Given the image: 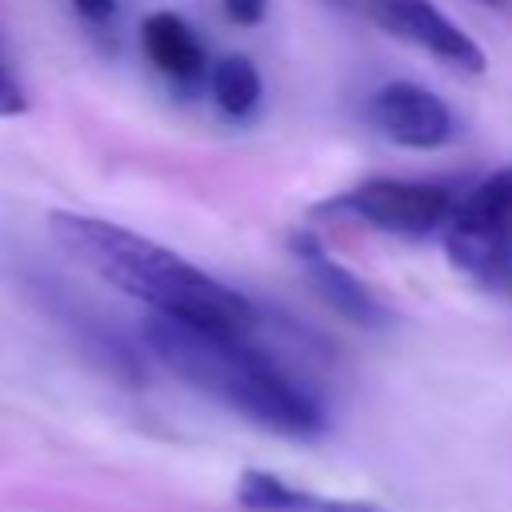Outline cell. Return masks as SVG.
Instances as JSON below:
<instances>
[{
	"mask_svg": "<svg viewBox=\"0 0 512 512\" xmlns=\"http://www.w3.org/2000/svg\"><path fill=\"white\" fill-rule=\"evenodd\" d=\"M48 232L72 260H80L104 284L148 304L152 316L224 336H248L256 328V308L248 296L132 228L56 208L48 212Z\"/></svg>",
	"mask_w": 512,
	"mask_h": 512,
	"instance_id": "6da1fadb",
	"label": "cell"
},
{
	"mask_svg": "<svg viewBox=\"0 0 512 512\" xmlns=\"http://www.w3.org/2000/svg\"><path fill=\"white\" fill-rule=\"evenodd\" d=\"M144 344L172 376L268 432L316 436L324 428V408L316 396L300 388L264 348L248 344V336L204 332L152 316L144 324Z\"/></svg>",
	"mask_w": 512,
	"mask_h": 512,
	"instance_id": "7a4b0ae2",
	"label": "cell"
},
{
	"mask_svg": "<svg viewBox=\"0 0 512 512\" xmlns=\"http://www.w3.org/2000/svg\"><path fill=\"white\" fill-rule=\"evenodd\" d=\"M448 260L476 284H500L512 264V168L472 184L440 224Z\"/></svg>",
	"mask_w": 512,
	"mask_h": 512,
	"instance_id": "3957f363",
	"label": "cell"
},
{
	"mask_svg": "<svg viewBox=\"0 0 512 512\" xmlns=\"http://www.w3.org/2000/svg\"><path fill=\"white\" fill-rule=\"evenodd\" d=\"M328 4L376 24L380 32L428 52L432 60H440L456 72H484V64H488L484 48L452 16H444L432 0H328Z\"/></svg>",
	"mask_w": 512,
	"mask_h": 512,
	"instance_id": "277c9868",
	"label": "cell"
},
{
	"mask_svg": "<svg viewBox=\"0 0 512 512\" xmlns=\"http://www.w3.org/2000/svg\"><path fill=\"white\" fill-rule=\"evenodd\" d=\"M336 208L348 216L392 232V236H428L444 224L452 208V192L432 180H396V176H376L356 188H348Z\"/></svg>",
	"mask_w": 512,
	"mask_h": 512,
	"instance_id": "5b68a950",
	"label": "cell"
},
{
	"mask_svg": "<svg viewBox=\"0 0 512 512\" xmlns=\"http://www.w3.org/2000/svg\"><path fill=\"white\" fill-rule=\"evenodd\" d=\"M364 116H368V124L384 140H392L400 148H416V152L444 148L456 136L452 108L432 88H424L416 80H388V84H380L368 96Z\"/></svg>",
	"mask_w": 512,
	"mask_h": 512,
	"instance_id": "8992f818",
	"label": "cell"
},
{
	"mask_svg": "<svg viewBox=\"0 0 512 512\" xmlns=\"http://www.w3.org/2000/svg\"><path fill=\"white\" fill-rule=\"evenodd\" d=\"M292 252H296V260H300V268H304L312 292H316L332 312H340L344 320H352V324H360V328H380V324L388 320V312H384V304L376 300V292H372L360 276H352L344 264H336L308 232H296V236H292Z\"/></svg>",
	"mask_w": 512,
	"mask_h": 512,
	"instance_id": "52a82bcc",
	"label": "cell"
},
{
	"mask_svg": "<svg viewBox=\"0 0 512 512\" xmlns=\"http://www.w3.org/2000/svg\"><path fill=\"white\" fill-rule=\"evenodd\" d=\"M140 44H144V56L152 60V68L180 88H192L208 76L204 44L192 32V24L176 12H152L140 24Z\"/></svg>",
	"mask_w": 512,
	"mask_h": 512,
	"instance_id": "ba28073f",
	"label": "cell"
},
{
	"mask_svg": "<svg viewBox=\"0 0 512 512\" xmlns=\"http://www.w3.org/2000/svg\"><path fill=\"white\" fill-rule=\"evenodd\" d=\"M236 500L248 512H376L364 500H340V496H316L304 488L284 484L272 472H244L236 484Z\"/></svg>",
	"mask_w": 512,
	"mask_h": 512,
	"instance_id": "9c48e42d",
	"label": "cell"
},
{
	"mask_svg": "<svg viewBox=\"0 0 512 512\" xmlns=\"http://www.w3.org/2000/svg\"><path fill=\"white\" fill-rule=\"evenodd\" d=\"M208 88H212L216 108L228 120H248L260 108V96H264V80H260L256 64L248 56H240V52L220 56L208 68Z\"/></svg>",
	"mask_w": 512,
	"mask_h": 512,
	"instance_id": "30bf717a",
	"label": "cell"
},
{
	"mask_svg": "<svg viewBox=\"0 0 512 512\" xmlns=\"http://www.w3.org/2000/svg\"><path fill=\"white\" fill-rule=\"evenodd\" d=\"M224 16L240 28H256L264 16H268V0H220Z\"/></svg>",
	"mask_w": 512,
	"mask_h": 512,
	"instance_id": "8fae6325",
	"label": "cell"
},
{
	"mask_svg": "<svg viewBox=\"0 0 512 512\" xmlns=\"http://www.w3.org/2000/svg\"><path fill=\"white\" fill-rule=\"evenodd\" d=\"M28 108V96H24V88L4 72V64H0V116H20Z\"/></svg>",
	"mask_w": 512,
	"mask_h": 512,
	"instance_id": "7c38bea8",
	"label": "cell"
},
{
	"mask_svg": "<svg viewBox=\"0 0 512 512\" xmlns=\"http://www.w3.org/2000/svg\"><path fill=\"white\" fill-rule=\"evenodd\" d=\"M72 8H76L88 24H96V28H104V24L116 16V0H72Z\"/></svg>",
	"mask_w": 512,
	"mask_h": 512,
	"instance_id": "4fadbf2b",
	"label": "cell"
},
{
	"mask_svg": "<svg viewBox=\"0 0 512 512\" xmlns=\"http://www.w3.org/2000/svg\"><path fill=\"white\" fill-rule=\"evenodd\" d=\"M504 280H508V284H512V264H508V276H504Z\"/></svg>",
	"mask_w": 512,
	"mask_h": 512,
	"instance_id": "5bb4252c",
	"label": "cell"
},
{
	"mask_svg": "<svg viewBox=\"0 0 512 512\" xmlns=\"http://www.w3.org/2000/svg\"><path fill=\"white\" fill-rule=\"evenodd\" d=\"M484 4H504V0H484Z\"/></svg>",
	"mask_w": 512,
	"mask_h": 512,
	"instance_id": "9a60e30c",
	"label": "cell"
}]
</instances>
